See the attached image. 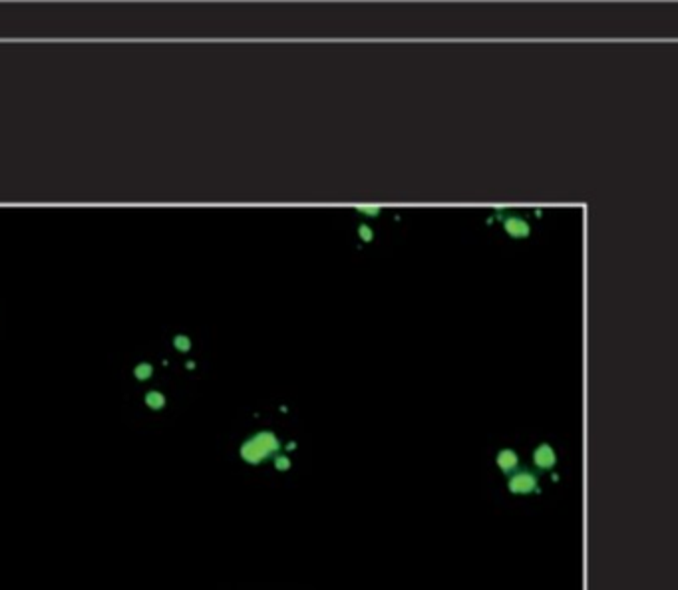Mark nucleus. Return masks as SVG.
Returning a JSON list of instances; mask_svg holds the SVG:
<instances>
[{
  "label": "nucleus",
  "mask_w": 678,
  "mask_h": 590,
  "mask_svg": "<svg viewBox=\"0 0 678 590\" xmlns=\"http://www.w3.org/2000/svg\"><path fill=\"white\" fill-rule=\"evenodd\" d=\"M360 211H362V213L378 215V209H376V207H362V209H360Z\"/></svg>",
  "instance_id": "7ed1b4c3"
},
{
  "label": "nucleus",
  "mask_w": 678,
  "mask_h": 590,
  "mask_svg": "<svg viewBox=\"0 0 678 590\" xmlns=\"http://www.w3.org/2000/svg\"><path fill=\"white\" fill-rule=\"evenodd\" d=\"M504 227H505V231L509 232L512 237H515V239H519V237H527V235H529V225H527L524 219H519V217H509V219H505Z\"/></svg>",
  "instance_id": "f257e3e1"
},
{
  "label": "nucleus",
  "mask_w": 678,
  "mask_h": 590,
  "mask_svg": "<svg viewBox=\"0 0 678 590\" xmlns=\"http://www.w3.org/2000/svg\"><path fill=\"white\" fill-rule=\"evenodd\" d=\"M359 232L362 235V239H364V241H370V237H372V231H370V227L362 225V227L359 229Z\"/></svg>",
  "instance_id": "f03ea898"
}]
</instances>
